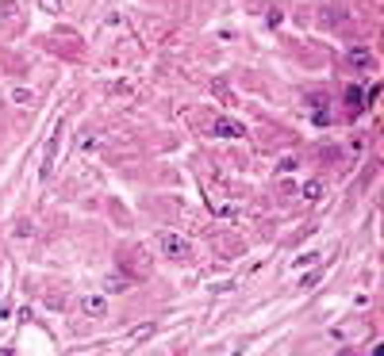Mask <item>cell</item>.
I'll list each match as a JSON object with an SVG mask.
<instances>
[{"mask_svg": "<svg viewBox=\"0 0 384 356\" xmlns=\"http://www.w3.org/2000/svg\"><path fill=\"white\" fill-rule=\"evenodd\" d=\"M158 245H162L169 256H189V242H185V238H177V234H169V230H162V234H158Z\"/></svg>", "mask_w": 384, "mask_h": 356, "instance_id": "cell-1", "label": "cell"}, {"mask_svg": "<svg viewBox=\"0 0 384 356\" xmlns=\"http://www.w3.org/2000/svg\"><path fill=\"white\" fill-rule=\"evenodd\" d=\"M81 310L89 314V318H100V314L108 310V299H104V295H85V299H81Z\"/></svg>", "mask_w": 384, "mask_h": 356, "instance_id": "cell-2", "label": "cell"}, {"mask_svg": "<svg viewBox=\"0 0 384 356\" xmlns=\"http://www.w3.org/2000/svg\"><path fill=\"white\" fill-rule=\"evenodd\" d=\"M346 103H350V111H357V107H361V92H357V88H350V92H346Z\"/></svg>", "mask_w": 384, "mask_h": 356, "instance_id": "cell-3", "label": "cell"}, {"mask_svg": "<svg viewBox=\"0 0 384 356\" xmlns=\"http://www.w3.org/2000/svg\"><path fill=\"white\" fill-rule=\"evenodd\" d=\"M319 192H323V184H319V180H311V184H304V196H308V200H319Z\"/></svg>", "mask_w": 384, "mask_h": 356, "instance_id": "cell-4", "label": "cell"}, {"mask_svg": "<svg viewBox=\"0 0 384 356\" xmlns=\"http://www.w3.org/2000/svg\"><path fill=\"white\" fill-rule=\"evenodd\" d=\"M350 61H357V65H369L373 57H369V50H354V54H350Z\"/></svg>", "mask_w": 384, "mask_h": 356, "instance_id": "cell-5", "label": "cell"}, {"mask_svg": "<svg viewBox=\"0 0 384 356\" xmlns=\"http://www.w3.org/2000/svg\"><path fill=\"white\" fill-rule=\"evenodd\" d=\"M43 8H46V12H58L62 4H58V0H43Z\"/></svg>", "mask_w": 384, "mask_h": 356, "instance_id": "cell-6", "label": "cell"}]
</instances>
